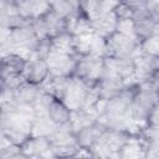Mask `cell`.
<instances>
[{
	"label": "cell",
	"mask_w": 159,
	"mask_h": 159,
	"mask_svg": "<svg viewBox=\"0 0 159 159\" xmlns=\"http://www.w3.org/2000/svg\"><path fill=\"white\" fill-rule=\"evenodd\" d=\"M159 103V91L150 81L139 82L137 92L130 104V116L138 128H143L147 123L152 108Z\"/></svg>",
	"instance_id": "obj_1"
},
{
	"label": "cell",
	"mask_w": 159,
	"mask_h": 159,
	"mask_svg": "<svg viewBox=\"0 0 159 159\" xmlns=\"http://www.w3.org/2000/svg\"><path fill=\"white\" fill-rule=\"evenodd\" d=\"M133 133L134 132L127 129L106 128L96 142V144L93 145V148L91 149L93 158H118L119 152Z\"/></svg>",
	"instance_id": "obj_2"
},
{
	"label": "cell",
	"mask_w": 159,
	"mask_h": 159,
	"mask_svg": "<svg viewBox=\"0 0 159 159\" xmlns=\"http://www.w3.org/2000/svg\"><path fill=\"white\" fill-rule=\"evenodd\" d=\"M42 40L37 36L36 31L32 27V22L25 26H20L12 30H2L1 47L5 48L7 45V52L20 48L26 51L29 55L32 53Z\"/></svg>",
	"instance_id": "obj_3"
},
{
	"label": "cell",
	"mask_w": 159,
	"mask_h": 159,
	"mask_svg": "<svg viewBox=\"0 0 159 159\" xmlns=\"http://www.w3.org/2000/svg\"><path fill=\"white\" fill-rule=\"evenodd\" d=\"M106 57L86 53L78 55L73 76L83 81L88 87L94 88L104 75Z\"/></svg>",
	"instance_id": "obj_4"
},
{
	"label": "cell",
	"mask_w": 159,
	"mask_h": 159,
	"mask_svg": "<svg viewBox=\"0 0 159 159\" xmlns=\"http://www.w3.org/2000/svg\"><path fill=\"white\" fill-rule=\"evenodd\" d=\"M27 57L16 51H9L1 56V84L16 87L22 80Z\"/></svg>",
	"instance_id": "obj_5"
},
{
	"label": "cell",
	"mask_w": 159,
	"mask_h": 159,
	"mask_svg": "<svg viewBox=\"0 0 159 159\" xmlns=\"http://www.w3.org/2000/svg\"><path fill=\"white\" fill-rule=\"evenodd\" d=\"M139 52V41L135 37L116 31L106 39V57L133 58Z\"/></svg>",
	"instance_id": "obj_6"
},
{
	"label": "cell",
	"mask_w": 159,
	"mask_h": 159,
	"mask_svg": "<svg viewBox=\"0 0 159 159\" xmlns=\"http://www.w3.org/2000/svg\"><path fill=\"white\" fill-rule=\"evenodd\" d=\"M32 27L40 40H50L67 31V21L53 10H50L43 16L32 20Z\"/></svg>",
	"instance_id": "obj_7"
},
{
	"label": "cell",
	"mask_w": 159,
	"mask_h": 159,
	"mask_svg": "<svg viewBox=\"0 0 159 159\" xmlns=\"http://www.w3.org/2000/svg\"><path fill=\"white\" fill-rule=\"evenodd\" d=\"M91 89L92 88L88 87L83 81H81L75 76H71L68 78V82L66 84L61 99L68 106L71 111H80L84 108Z\"/></svg>",
	"instance_id": "obj_8"
},
{
	"label": "cell",
	"mask_w": 159,
	"mask_h": 159,
	"mask_svg": "<svg viewBox=\"0 0 159 159\" xmlns=\"http://www.w3.org/2000/svg\"><path fill=\"white\" fill-rule=\"evenodd\" d=\"M77 57L78 56L62 53V52L50 48L46 56V62L48 65L50 76H55V77L73 76L76 63H77Z\"/></svg>",
	"instance_id": "obj_9"
},
{
	"label": "cell",
	"mask_w": 159,
	"mask_h": 159,
	"mask_svg": "<svg viewBox=\"0 0 159 159\" xmlns=\"http://www.w3.org/2000/svg\"><path fill=\"white\" fill-rule=\"evenodd\" d=\"M128 83L129 82H127V81H124L119 77L111 76V75H104L93 89H94L99 102L103 104L107 101L118 96L127 87Z\"/></svg>",
	"instance_id": "obj_10"
},
{
	"label": "cell",
	"mask_w": 159,
	"mask_h": 159,
	"mask_svg": "<svg viewBox=\"0 0 159 159\" xmlns=\"http://www.w3.org/2000/svg\"><path fill=\"white\" fill-rule=\"evenodd\" d=\"M27 158H55V152L50 137L31 135L22 145Z\"/></svg>",
	"instance_id": "obj_11"
},
{
	"label": "cell",
	"mask_w": 159,
	"mask_h": 159,
	"mask_svg": "<svg viewBox=\"0 0 159 159\" xmlns=\"http://www.w3.org/2000/svg\"><path fill=\"white\" fill-rule=\"evenodd\" d=\"M48 77H50V70L45 58L27 57V62L22 73V78L25 81L42 86Z\"/></svg>",
	"instance_id": "obj_12"
},
{
	"label": "cell",
	"mask_w": 159,
	"mask_h": 159,
	"mask_svg": "<svg viewBox=\"0 0 159 159\" xmlns=\"http://www.w3.org/2000/svg\"><path fill=\"white\" fill-rule=\"evenodd\" d=\"M134 62V72H133V82H144L149 81L153 72L159 67V60L152 57L147 53L138 52L133 57Z\"/></svg>",
	"instance_id": "obj_13"
},
{
	"label": "cell",
	"mask_w": 159,
	"mask_h": 159,
	"mask_svg": "<svg viewBox=\"0 0 159 159\" xmlns=\"http://www.w3.org/2000/svg\"><path fill=\"white\" fill-rule=\"evenodd\" d=\"M106 128L107 127L97 119L92 124L86 125L84 128L80 129L76 133V139H77L78 147L81 149H84V150L91 152V149L93 148V145L96 144V142L98 140V138L101 137V134L103 133V130Z\"/></svg>",
	"instance_id": "obj_14"
},
{
	"label": "cell",
	"mask_w": 159,
	"mask_h": 159,
	"mask_svg": "<svg viewBox=\"0 0 159 159\" xmlns=\"http://www.w3.org/2000/svg\"><path fill=\"white\" fill-rule=\"evenodd\" d=\"M147 153H148L147 139L140 130H137L124 144V147L119 152L118 158H147Z\"/></svg>",
	"instance_id": "obj_15"
},
{
	"label": "cell",
	"mask_w": 159,
	"mask_h": 159,
	"mask_svg": "<svg viewBox=\"0 0 159 159\" xmlns=\"http://www.w3.org/2000/svg\"><path fill=\"white\" fill-rule=\"evenodd\" d=\"M91 22H92V31L103 39H107L113 32H116L118 26V19L113 10L97 16L96 19L91 20Z\"/></svg>",
	"instance_id": "obj_16"
},
{
	"label": "cell",
	"mask_w": 159,
	"mask_h": 159,
	"mask_svg": "<svg viewBox=\"0 0 159 159\" xmlns=\"http://www.w3.org/2000/svg\"><path fill=\"white\" fill-rule=\"evenodd\" d=\"M15 92V101L16 103H25V104H34L39 97L42 94V86L31 83L25 81L24 78L21 82L14 88Z\"/></svg>",
	"instance_id": "obj_17"
},
{
	"label": "cell",
	"mask_w": 159,
	"mask_h": 159,
	"mask_svg": "<svg viewBox=\"0 0 159 159\" xmlns=\"http://www.w3.org/2000/svg\"><path fill=\"white\" fill-rule=\"evenodd\" d=\"M50 48L62 52V53H68V55H75L78 56L77 52V37L70 34L68 31H65L52 39H50Z\"/></svg>",
	"instance_id": "obj_18"
},
{
	"label": "cell",
	"mask_w": 159,
	"mask_h": 159,
	"mask_svg": "<svg viewBox=\"0 0 159 159\" xmlns=\"http://www.w3.org/2000/svg\"><path fill=\"white\" fill-rule=\"evenodd\" d=\"M66 21H67V31L76 37H82L93 32L91 19L84 12L71 16L66 19Z\"/></svg>",
	"instance_id": "obj_19"
},
{
	"label": "cell",
	"mask_w": 159,
	"mask_h": 159,
	"mask_svg": "<svg viewBox=\"0 0 159 159\" xmlns=\"http://www.w3.org/2000/svg\"><path fill=\"white\" fill-rule=\"evenodd\" d=\"M50 5L51 10L65 19L83 12L81 0H50Z\"/></svg>",
	"instance_id": "obj_20"
},
{
	"label": "cell",
	"mask_w": 159,
	"mask_h": 159,
	"mask_svg": "<svg viewBox=\"0 0 159 159\" xmlns=\"http://www.w3.org/2000/svg\"><path fill=\"white\" fill-rule=\"evenodd\" d=\"M58 125H56L47 116H36L32 129H31V135H45V137H51L53 132L57 129Z\"/></svg>",
	"instance_id": "obj_21"
},
{
	"label": "cell",
	"mask_w": 159,
	"mask_h": 159,
	"mask_svg": "<svg viewBox=\"0 0 159 159\" xmlns=\"http://www.w3.org/2000/svg\"><path fill=\"white\" fill-rule=\"evenodd\" d=\"M139 51L159 60V32L139 42Z\"/></svg>",
	"instance_id": "obj_22"
},
{
	"label": "cell",
	"mask_w": 159,
	"mask_h": 159,
	"mask_svg": "<svg viewBox=\"0 0 159 159\" xmlns=\"http://www.w3.org/2000/svg\"><path fill=\"white\" fill-rule=\"evenodd\" d=\"M19 158H27L22 148L14 144H9L2 140L0 147V159H19Z\"/></svg>",
	"instance_id": "obj_23"
},
{
	"label": "cell",
	"mask_w": 159,
	"mask_h": 159,
	"mask_svg": "<svg viewBox=\"0 0 159 159\" xmlns=\"http://www.w3.org/2000/svg\"><path fill=\"white\" fill-rule=\"evenodd\" d=\"M145 125L147 127H152V128H159V103H157L152 108V111H150V113L148 116Z\"/></svg>",
	"instance_id": "obj_24"
},
{
	"label": "cell",
	"mask_w": 159,
	"mask_h": 159,
	"mask_svg": "<svg viewBox=\"0 0 159 159\" xmlns=\"http://www.w3.org/2000/svg\"><path fill=\"white\" fill-rule=\"evenodd\" d=\"M144 9L150 16L159 19V0H144Z\"/></svg>",
	"instance_id": "obj_25"
},
{
	"label": "cell",
	"mask_w": 159,
	"mask_h": 159,
	"mask_svg": "<svg viewBox=\"0 0 159 159\" xmlns=\"http://www.w3.org/2000/svg\"><path fill=\"white\" fill-rule=\"evenodd\" d=\"M149 81L153 83V86L159 91V67L153 72V75H152V77L149 78Z\"/></svg>",
	"instance_id": "obj_26"
},
{
	"label": "cell",
	"mask_w": 159,
	"mask_h": 159,
	"mask_svg": "<svg viewBox=\"0 0 159 159\" xmlns=\"http://www.w3.org/2000/svg\"><path fill=\"white\" fill-rule=\"evenodd\" d=\"M120 1H123V0H120Z\"/></svg>",
	"instance_id": "obj_27"
}]
</instances>
